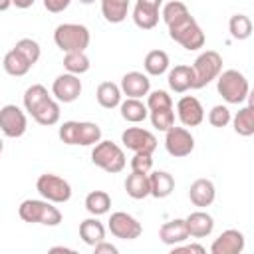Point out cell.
I'll return each mask as SVG.
<instances>
[{"instance_id": "obj_20", "label": "cell", "mask_w": 254, "mask_h": 254, "mask_svg": "<svg viewBox=\"0 0 254 254\" xmlns=\"http://www.w3.org/2000/svg\"><path fill=\"white\" fill-rule=\"evenodd\" d=\"M214 196H216V190H214L212 181H208V179H196L190 185L189 198H190V202L194 206H210L214 202Z\"/></svg>"}, {"instance_id": "obj_37", "label": "cell", "mask_w": 254, "mask_h": 254, "mask_svg": "<svg viewBox=\"0 0 254 254\" xmlns=\"http://www.w3.org/2000/svg\"><path fill=\"white\" fill-rule=\"evenodd\" d=\"M187 14H190L189 12V8L183 4V2H179V0H173V2H169V4H165V8H163V20H165V24L167 26H171V24H175L177 20H181V18H185Z\"/></svg>"}, {"instance_id": "obj_30", "label": "cell", "mask_w": 254, "mask_h": 254, "mask_svg": "<svg viewBox=\"0 0 254 254\" xmlns=\"http://www.w3.org/2000/svg\"><path fill=\"white\" fill-rule=\"evenodd\" d=\"M143 65H145V71L149 75H163L169 69V56L163 50H151L145 56Z\"/></svg>"}, {"instance_id": "obj_35", "label": "cell", "mask_w": 254, "mask_h": 254, "mask_svg": "<svg viewBox=\"0 0 254 254\" xmlns=\"http://www.w3.org/2000/svg\"><path fill=\"white\" fill-rule=\"evenodd\" d=\"M64 67L69 71V73H85L89 69V58L83 54V52H67L64 56Z\"/></svg>"}, {"instance_id": "obj_3", "label": "cell", "mask_w": 254, "mask_h": 254, "mask_svg": "<svg viewBox=\"0 0 254 254\" xmlns=\"http://www.w3.org/2000/svg\"><path fill=\"white\" fill-rule=\"evenodd\" d=\"M169 36H171V40H175L177 44H181L189 52L200 50L204 46V32L200 30V26L196 24V20L190 14L177 20L175 24H171Z\"/></svg>"}, {"instance_id": "obj_23", "label": "cell", "mask_w": 254, "mask_h": 254, "mask_svg": "<svg viewBox=\"0 0 254 254\" xmlns=\"http://www.w3.org/2000/svg\"><path fill=\"white\" fill-rule=\"evenodd\" d=\"M149 179H151V196L155 198H165L175 189V179L167 171H153Z\"/></svg>"}, {"instance_id": "obj_31", "label": "cell", "mask_w": 254, "mask_h": 254, "mask_svg": "<svg viewBox=\"0 0 254 254\" xmlns=\"http://www.w3.org/2000/svg\"><path fill=\"white\" fill-rule=\"evenodd\" d=\"M109 206H111V198H109V194L105 190H91L85 196V208L93 216L109 212Z\"/></svg>"}, {"instance_id": "obj_43", "label": "cell", "mask_w": 254, "mask_h": 254, "mask_svg": "<svg viewBox=\"0 0 254 254\" xmlns=\"http://www.w3.org/2000/svg\"><path fill=\"white\" fill-rule=\"evenodd\" d=\"M173 254H204V248L200 244H185V246H173Z\"/></svg>"}, {"instance_id": "obj_19", "label": "cell", "mask_w": 254, "mask_h": 254, "mask_svg": "<svg viewBox=\"0 0 254 254\" xmlns=\"http://www.w3.org/2000/svg\"><path fill=\"white\" fill-rule=\"evenodd\" d=\"M169 87L177 93H185L187 89H192V83H194V69L192 65H175L171 71H169Z\"/></svg>"}, {"instance_id": "obj_29", "label": "cell", "mask_w": 254, "mask_h": 254, "mask_svg": "<svg viewBox=\"0 0 254 254\" xmlns=\"http://www.w3.org/2000/svg\"><path fill=\"white\" fill-rule=\"evenodd\" d=\"M32 117H34L36 123H40V125H46V127L56 125V123L60 121V105H58V101H54L52 97L46 99V101L32 113Z\"/></svg>"}, {"instance_id": "obj_7", "label": "cell", "mask_w": 254, "mask_h": 254, "mask_svg": "<svg viewBox=\"0 0 254 254\" xmlns=\"http://www.w3.org/2000/svg\"><path fill=\"white\" fill-rule=\"evenodd\" d=\"M192 69H194V83H192V89H200V87L208 85L210 81H214V79L222 73V58H220L218 52L206 50V52H202V54L194 60Z\"/></svg>"}, {"instance_id": "obj_44", "label": "cell", "mask_w": 254, "mask_h": 254, "mask_svg": "<svg viewBox=\"0 0 254 254\" xmlns=\"http://www.w3.org/2000/svg\"><path fill=\"white\" fill-rule=\"evenodd\" d=\"M93 248H95V254H117V248H115L113 244L105 242V240H101V242L95 244Z\"/></svg>"}, {"instance_id": "obj_10", "label": "cell", "mask_w": 254, "mask_h": 254, "mask_svg": "<svg viewBox=\"0 0 254 254\" xmlns=\"http://www.w3.org/2000/svg\"><path fill=\"white\" fill-rule=\"evenodd\" d=\"M121 143L135 153H153L157 149L155 135L141 127H127L121 133Z\"/></svg>"}, {"instance_id": "obj_40", "label": "cell", "mask_w": 254, "mask_h": 254, "mask_svg": "<svg viewBox=\"0 0 254 254\" xmlns=\"http://www.w3.org/2000/svg\"><path fill=\"white\" fill-rule=\"evenodd\" d=\"M208 123L212 127H226L230 123V111L226 105H214L208 111Z\"/></svg>"}, {"instance_id": "obj_11", "label": "cell", "mask_w": 254, "mask_h": 254, "mask_svg": "<svg viewBox=\"0 0 254 254\" xmlns=\"http://www.w3.org/2000/svg\"><path fill=\"white\" fill-rule=\"evenodd\" d=\"M165 147H167V153L173 157H187L194 149V139L189 129L171 127L165 135Z\"/></svg>"}, {"instance_id": "obj_18", "label": "cell", "mask_w": 254, "mask_h": 254, "mask_svg": "<svg viewBox=\"0 0 254 254\" xmlns=\"http://www.w3.org/2000/svg\"><path fill=\"white\" fill-rule=\"evenodd\" d=\"M151 89V81L145 73L141 71H129L121 77V91L127 95V97H143L147 95Z\"/></svg>"}, {"instance_id": "obj_21", "label": "cell", "mask_w": 254, "mask_h": 254, "mask_svg": "<svg viewBox=\"0 0 254 254\" xmlns=\"http://www.w3.org/2000/svg\"><path fill=\"white\" fill-rule=\"evenodd\" d=\"M187 226H189V234L194 236V238H204L212 232L214 228V220L208 212H202V210H196V212H190L187 218Z\"/></svg>"}, {"instance_id": "obj_9", "label": "cell", "mask_w": 254, "mask_h": 254, "mask_svg": "<svg viewBox=\"0 0 254 254\" xmlns=\"http://www.w3.org/2000/svg\"><path fill=\"white\" fill-rule=\"evenodd\" d=\"M109 232L121 240H135L141 236L143 226L137 218L127 212H113L109 218Z\"/></svg>"}, {"instance_id": "obj_47", "label": "cell", "mask_w": 254, "mask_h": 254, "mask_svg": "<svg viewBox=\"0 0 254 254\" xmlns=\"http://www.w3.org/2000/svg\"><path fill=\"white\" fill-rule=\"evenodd\" d=\"M246 99H248V107H252V109H254V89H252V91H248V97H246Z\"/></svg>"}, {"instance_id": "obj_14", "label": "cell", "mask_w": 254, "mask_h": 254, "mask_svg": "<svg viewBox=\"0 0 254 254\" xmlns=\"http://www.w3.org/2000/svg\"><path fill=\"white\" fill-rule=\"evenodd\" d=\"M163 0H137L133 8V22L141 30H151L159 22V8Z\"/></svg>"}, {"instance_id": "obj_42", "label": "cell", "mask_w": 254, "mask_h": 254, "mask_svg": "<svg viewBox=\"0 0 254 254\" xmlns=\"http://www.w3.org/2000/svg\"><path fill=\"white\" fill-rule=\"evenodd\" d=\"M71 0H44V8L52 14H58V12H64L67 6H69Z\"/></svg>"}, {"instance_id": "obj_38", "label": "cell", "mask_w": 254, "mask_h": 254, "mask_svg": "<svg viewBox=\"0 0 254 254\" xmlns=\"http://www.w3.org/2000/svg\"><path fill=\"white\" fill-rule=\"evenodd\" d=\"M32 65L40 60V44L36 42V40H32V38H22L20 42H16V46H14Z\"/></svg>"}, {"instance_id": "obj_32", "label": "cell", "mask_w": 254, "mask_h": 254, "mask_svg": "<svg viewBox=\"0 0 254 254\" xmlns=\"http://www.w3.org/2000/svg\"><path fill=\"white\" fill-rule=\"evenodd\" d=\"M46 99H50V95H48V89L44 87V85H40V83H34V85H30L26 91H24V107H26V111L32 115Z\"/></svg>"}, {"instance_id": "obj_4", "label": "cell", "mask_w": 254, "mask_h": 254, "mask_svg": "<svg viewBox=\"0 0 254 254\" xmlns=\"http://www.w3.org/2000/svg\"><path fill=\"white\" fill-rule=\"evenodd\" d=\"M54 42L62 52H85L89 46V30L81 24H60L54 32Z\"/></svg>"}, {"instance_id": "obj_8", "label": "cell", "mask_w": 254, "mask_h": 254, "mask_svg": "<svg viewBox=\"0 0 254 254\" xmlns=\"http://www.w3.org/2000/svg\"><path fill=\"white\" fill-rule=\"evenodd\" d=\"M36 189L46 200H52V202H67L71 198L69 183L58 175H52V173L40 175L36 181Z\"/></svg>"}, {"instance_id": "obj_1", "label": "cell", "mask_w": 254, "mask_h": 254, "mask_svg": "<svg viewBox=\"0 0 254 254\" xmlns=\"http://www.w3.org/2000/svg\"><path fill=\"white\" fill-rule=\"evenodd\" d=\"M60 139L65 145H97L101 141V129L99 125L91 121H65L60 127Z\"/></svg>"}, {"instance_id": "obj_17", "label": "cell", "mask_w": 254, "mask_h": 254, "mask_svg": "<svg viewBox=\"0 0 254 254\" xmlns=\"http://www.w3.org/2000/svg\"><path fill=\"white\" fill-rule=\"evenodd\" d=\"M189 226H187V220L185 218H175V220H169L161 226L159 230V238L163 244H169V246H177L181 242H185L189 238Z\"/></svg>"}, {"instance_id": "obj_13", "label": "cell", "mask_w": 254, "mask_h": 254, "mask_svg": "<svg viewBox=\"0 0 254 254\" xmlns=\"http://www.w3.org/2000/svg\"><path fill=\"white\" fill-rule=\"evenodd\" d=\"M52 93L56 95L58 101H64V103H71L75 101L79 95H81V81L75 73H62L54 79V85H52Z\"/></svg>"}, {"instance_id": "obj_22", "label": "cell", "mask_w": 254, "mask_h": 254, "mask_svg": "<svg viewBox=\"0 0 254 254\" xmlns=\"http://www.w3.org/2000/svg\"><path fill=\"white\" fill-rule=\"evenodd\" d=\"M125 190L135 200L149 196L151 194V179H149V175L131 171V175L125 179Z\"/></svg>"}, {"instance_id": "obj_33", "label": "cell", "mask_w": 254, "mask_h": 254, "mask_svg": "<svg viewBox=\"0 0 254 254\" xmlns=\"http://www.w3.org/2000/svg\"><path fill=\"white\" fill-rule=\"evenodd\" d=\"M228 30L234 40H246L252 36V20L244 14H234L228 22Z\"/></svg>"}, {"instance_id": "obj_34", "label": "cell", "mask_w": 254, "mask_h": 254, "mask_svg": "<svg viewBox=\"0 0 254 254\" xmlns=\"http://www.w3.org/2000/svg\"><path fill=\"white\" fill-rule=\"evenodd\" d=\"M234 131L242 137L254 135V109L252 107H242L234 115Z\"/></svg>"}, {"instance_id": "obj_12", "label": "cell", "mask_w": 254, "mask_h": 254, "mask_svg": "<svg viewBox=\"0 0 254 254\" xmlns=\"http://www.w3.org/2000/svg\"><path fill=\"white\" fill-rule=\"evenodd\" d=\"M0 127H2V133L6 137H22L26 127H28L24 111L12 103L4 105L0 109Z\"/></svg>"}, {"instance_id": "obj_48", "label": "cell", "mask_w": 254, "mask_h": 254, "mask_svg": "<svg viewBox=\"0 0 254 254\" xmlns=\"http://www.w3.org/2000/svg\"><path fill=\"white\" fill-rule=\"evenodd\" d=\"M52 252H73L71 248H64V246H54Z\"/></svg>"}, {"instance_id": "obj_2", "label": "cell", "mask_w": 254, "mask_h": 254, "mask_svg": "<svg viewBox=\"0 0 254 254\" xmlns=\"http://www.w3.org/2000/svg\"><path fill=\"white\" fill-rule=\"evenodd\" d=\"M18 214L24 222H36V224H46V226H58L62 222V212L52 204V200L28 198L20 204Z\"/></svg>"}, {"instance_id": "obj_41", "label": "cell", "mask_w": 254, "mask_h": 254, "mask_svg": "<svg viewBox=\"0 0 254 254\" xmlns=\"http://www.w3.org/2000/svg\"><path fill=\"white\" fill-rule=\"evenodd\" d=\"M153 153H135L131 159V171L135 173H145L149 175L153 169Z\"/></svg>"}, {"instance_id": "obj_24", "label": "cell", "mask_w": 254, "mask_h": 254, "mask_svg": "<svg viewBox=\"0 0 254 254\" xmlns=\"http://www.w3.org/2000/svg\"><path fill=\"white\" fill-rule=\"evenodd\" d=\"M95 97H97V103L105 109H113L117 105H121V87L115 85L113 81H103L97 85V91H95Z\"/></svg>"}, {"instance_id": "obj_27", "label": "cell", "mask_w": 254, "mask_h": 254, "mask_svg": "<svg viewBox=\"0 0 254 254\" xmlns=\"http://www.w3.org/2000/svg\"><path fill=\"white\" fill-rule=\"evenodd\" d=\"M79 238L85 244L95 246V244H99L105 238V228H103V224L97 218H85L79 224Z\"/></svg>"}, {"instance_id": "obj_16", "label": "cell", "mask_w": 254, "mask_h": 254, "mask_svg": "<svg viewBox=\"0 0 254 254\" xmlns=\"http://www.w3.org/2000/svg\"><path fill=\"white\" fill-rule=\"evenodd\" d=\"M244 250V234L240 230H224L210 246L212 254H240Z\"/></svg>"}, {"instance_id": "obj_5", "label": "cell", "mask_w": 254, "mask_h": 254, "mask_svg": "<svg viewBox=\"0 0 254 254\" xmlns=\"http://www.w3.org/2000/svg\"><path fill=\"white\" fill-rule=\"evenodd\" d=\"M216 89L226 103H242L248 97V79L238 69H226L216 77Z\"/></svg>"}, {"instance_id": "obj_45", "label": "cell", "mask_w": 254, "mask_h": 254, "mask_svg": "<svg viewBox=\"0 0 254 254\" xmlns=\"http://www.w3.org/2000/svg\"><path fill=\"white\" fill-rule=\"evenodd\" d=\"M36 0H14V6L16 8H30Z\"/></svg>"}, {"instance_id": "obj_49", "label": "cell", "mask_w": 254, "mask_h": 254, "mask_svg": "<svg viewBox=\"0 0 254 254\" xmlns=\"http://www.w3.org/2000/svg\"><path fill=\"white\" fill-rule=\"evenodd\" d=\"M79 2H81V4H93L95 0H79Z\"/></svg>"}, {"instance_id": "obj_25", "label": "cell", "mask_w": 254, "mask_h": 254, "mask_svg": "<svg viewBox=\"0 0 254 254\" xmlns=\"http://www.w3.org/2000/svg\"><path fill=\"white\" fill-rule=\"evenodd\" d=\"M147 115H149V107L137 97H127L121 103V117L129 123H141L147 119Z\"/></svg>"}, {"instance_id": "obj_15", "label": "cell", "mask_w": 254, "mask_h": 254, "mask_svg": "<svg viewBox=\"0 0 254 254\" xmlns=\"http://www.w3.org/2000/svg\"><path fill=\"white\" fill-rule=\"evenodd\" d=\"M177 115H179V119L185 127H196L204 119V109H202V105L196 97L185 95L177 103Z\"/></svg>"}, {"instance_id": "obj_26", "label": "cell", "mask_w": 254, "mask_h": 254, "mask_svg": "<svg viewBox=\"0 0 254 254\" xmlns=\"http://www.w3.org/2000/svg\"><path fill=\"white\" fill-rule=\"evenodd\" d=\"M2 65H4V71L6 73H10V75H16V77H20V75H26L28 71H30V67H32V64L16 50V48H12L6 56H4V62H2Z\"/></svg>"}, {"instance_id": "obj_39", "label": "cell", "mask_w": 254, "mask_h": 254, "mask_svg": "<svg viewBox=\"0 0 254 254\" xmlns=\"http://www.w3.org/2000/svg\"><path fill=\"white\" fill-rule=\"evenodd\" d=\"M147 107L149 111H155V109H167V107H173V99L167 91L163 89H157L153 93H149L147 97Z\"/></svg>"}, {"instance_id": "obj_46", "label": "cell", "mask_w": 254, "mask_h": 254, "mask_svg": "<svg viewBox=\"0 0 254 254\" xmlns=\"http://www.w3.org/2000/svg\"><path fill=\"white\" fill-rule=\"evenodd\" d=\"M10 4H14V0H0V10L6 12L10 8Z\"/></svg>"}, {"instance_id": "obj_36", "label": "cell", "mask_w": 254, "mask_h": 254, "mask_svg": "<svg viewBox=\"0 0 254 254\" xmlns=\"http://www.w3.org/2000/svg\"><path fill=\"white\" fill-rule=\"evenodd\" d=\"M151 123H153L155 129L167 133L171 127H175V111H173V107L151 111Z\"/></svg>"}, {"instance_id": "obj_28", "label": "cell", "mask_w": 254, "mask_h": 254, "mask_svg": "<svg viewBox=\"0 0 254 254\" xmlns=\"http://www.w3.org/2000/svg\"><path fill=\"white\" fill-rule=\"evenodd\" d=\"M129 0H101V14L107 22L119 24L127 18Z\"/></svg>"}, {"instance_id": "obj_6", "label": "cell", "mask_w": 254, "mask_h": 254, "mask_svg": "<svg viewBox=\"0 0 254 254\" xmlns=\"http://www.w3.org/2000/svg\"><path fill=\"white\" fill-rule=\"evenodd\" d=\"M91 161L95 167L103 169L105 173H121L125 169V153L119 145L111 141H99L91 151Z\"/></svg>"}]
</instances>
